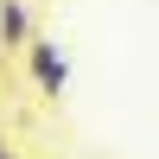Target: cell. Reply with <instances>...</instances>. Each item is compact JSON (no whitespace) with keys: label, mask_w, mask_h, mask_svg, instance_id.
Listing matches in <instances>:
<instances>
[{"label":"cell","mask_w":159,"mask_h":159,"mask_svg":"<svg viewBox=\"0 0 159 159\" xmlns=\"http://www.w3.org/2000/svg\"><path fill=\"white\" fill-rule=\"evenodd\" d=\"M32 76H38L45 96H57V89H64V57L45 45V38H32Z\"/></svg>","instance_id":"1"},{"label":"cell","mask_w":159,"mask_h":159,"mask_svg":"<svg viewBox=\"0 0 159 159\" xmlns=\"http://www.w3.org/2000/svg\"><path fill=\"white\" fill-rule=\"evenodd\" d=\"M0 159H13V147H7V140H0Z\"/></svg>","instance_id":"3"},{"label":"cell","mask_w":159,"mask_h":159,"mask_svg":"<svg viewBox=\"0 0 159 159\" xmlns=\"http://www.w3.org/2000/svg\"><path fill=\"white\" fill-rule=\"evenodd\" d=\"M0 32H7V45H25V7L19 0H0Z\"/></svg>","instance_id":"2"}]
</instances>
